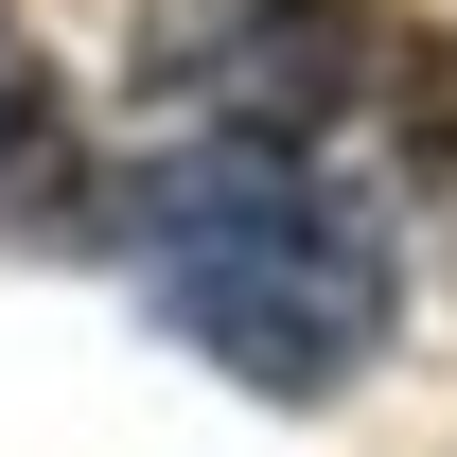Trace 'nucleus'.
<instances>
[{
  "label": "nucleus",
  "instance_id": "obj_1",
  "mask_svg": "<svg viewBox=\"0 0 457 457\" xmlns=\"http://www.w3.org/2000/svg\"><path fill=\"white\" fill-rule=\"evenodd\" d=\"M106 228H123V264H141V299L212 352L228 387H264V404L370 387V352L404 335V228H387V194H352L317 141L194 123L176 159L123 176Z\"/></svg>",
  "mask_w": 457,
  "mask_h": 457
},
{
  "label": "nucleus",
  "instance_id": "obj_2",
  "mask_svg": "<svg viewBox=\"0 0 457 457\" xmlns=\"http://www.w3.org/2000/svg\"><path fill=\"white\" fill-rule=\"evenodd\" d=\"M123 88L246 141H335L352 106H387V0H141Z\"/></svg>",
  "mask_w": 457,
  "mask_h": 457
},
{
  "label": "nucleus",
  "instance_id": "obj_3",
  "mask_svg": "<svg viewBox=\"0 0 457 457\" xmlns=\"http://www.w3.org/2000/svg\"><path fill=\"white\" fill-rule=\"evenodd\" d=\"M387 106H404V194L457 212V36H440L422 71H387Z\"/></svg>",
  "mask_w": 457,
  "mask_h": 457
},
{
  "label": "nucleus",
  "instance_id": "obj_4",
  "mask_svg": "<svg viewBox=\"0 0 457 457\" xmlns=\"http://www.w3.org/2000/svg\"><path fill=\"white\" fill-rule=\"evenodd\" d=\"M54 123V88H36V54H18V18H0V141H36Z\"/></svg>",
  "mask_w": 457,
  "mask_h": 457
}]
</instances>
